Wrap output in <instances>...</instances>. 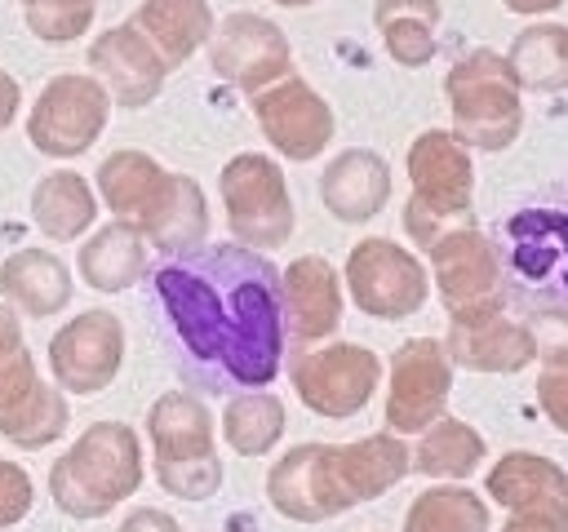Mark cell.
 Segmentation results:
<instances>
[{
	"mask_svg": "<svg viewBox=\"0 0 568 532\" xmlns=\"http://www.w3.org/2000/svg\"><path fill=\"white\" fill-rule=\"evenodd\" d=\"M115 532H182V523L155 505H138V510H129V519Z\"/></svg>",
	"mask_w": 568,
	"mask_h": 532,
	"instance_id": "obj_39",
	"label": "cell"
},
{
	"mask_svg": "<svg viewBox=\"0 0 568 532\" xmlns=\"http://www.w3.org/2000/svg\"><path fill=\"white\" fill-rule=\"evenodd\" d=\"M164 58V66H182L200 44L213 35V4L209 0H142L138 13L129 18Z\"/></svg>",
	"mask_w": 568,
	"mask_h": 532,
	"instance_id": "obj_26",
	"label": "cell"
},
{
	"mask_svg": "<svg viewBox=\"0 0 568 532\" xmlns=\"http://www.w3.org/2000/svg\"><path fill=\"white\" fill-rule=\"evenodd\" d=\"M253 115L262 137L284 155V160H315L328 142H333V106L302 80V75H284L271 89L253 93Z\"/></svg>",
	"mask_w": 568,
	"mask_h": 532,
	"instance_id": "obj_17",
	"label": "cell"
},
{
	"mask_svg": "<svg viewBox=\"0 0 568 532\" xmlns=\"http://www.w3.org/2000/svg\"><path fill=\"white\" fill-rule=\"evenodd\" d=\"M488 443L475 426L457 421V417H439L430 430H422L417 448H413V470L426 479H470L484 461Z\"/></svg>",
	"mask_w": 568,
	"mask_h": 532,
	"instance_id": "obj_31",
	"label": "cell"
},
{
	"mask_svg": "<svg viewBox=\"0 0 568 532\" xmlns=\"http://www.w3.org/2000/svg\"><path fill=\"white\" fill-rule=\"evenodd\" d=\"M71 293H75L71 270L49 248H18L0 262V297L27 319L58 315L71 301Z\"/></svg>",
	"mask_w": 568,
	"mask_h": 532,
	"instance_id": "obj_23",
	"label": "cell"
},
{
	"mask_svg": "<svg viewBox=\"0 0 568 532\" xmlns=\"http://www.w3.org/2000/svg\"><path fill=\"white\" fill-rule=\"evenodd\" d=\"M89 71L106 84L111 102L124 111L146 106L164 89V75H169L164 58L133 22H115L89 44Z\"/></svg>",
	"mask_w": 568,
	"mask_h": 532,
	"instance_id": "obj_18",
	"label": "cell"
},
{
	"mask_svg": "<svg viewBox=\"0 0 568 532\" xmlns=\"http://www.w3.org/2000/svg\"><path fill=\"white\" fill-rule=\"evenodd\" d=\"M98 0H36L27 4V27L44 44H71L93 27Z\"/></svg>",
	"mask_w": 568,
	"mask_h": 532,
	"instance_id": "obj_34",
	"label": "cell"
},
{
	"mask_svg": "<svg viewBox=\"0 0 568 532\" xmlns=\"http://www.w3.org/2000/svg\"><path fill=\"white\" fill-rule=\"evenodd\" d=\"M444 93L453 106L457 142L475 151H506L519 137L524 102H519V84L510 75L506 53H493V49L462 53L444 75Z\"/></svg>",
	"mask_w": 568,
	"mask_h": 532,
	"instance_id": "obj_6",
	"label": "cell"
},
{
	"mask_svg": "<svg viewBox=\"0 0 568 532\" xmlns=\"http://www.w3.org/2000/svg\"><path fill=\"white\" fill-rule=\"evenodd\" d=\"M31 505H36V483H31L27 466L0 457V532L22 523L31 514Z\"/></svg>",
	"mask_w": 568,
	"mask_h": 532,
	"instance_id": "obj_36",
	"label": "cell"
},
{
	"mask_svg": "<svg viewBox=\"0 0 568 532\" xmlns=\"http://www.w3.org/2000/svg\"><path fill=\"white\" fill-rule=\"evenodd\" d=\"M106 115H111L106 84L98 75H84V71H62L31 102L27 137H31V146L40 155L75 160V155H84L102 137Z\"/></svg>",
	"mask_w": 568,
	"mask_h": 532,
	"instance_id": "obj_11",
	"label": "cell"
},
{
	"mask_svg": "<svg viewBox=\"0 0 568 532\" xmlns=\"http://www.w3.org/2000/svg\"><path fill=\"white\" fill-rule=\"evenodd\" d=\"M222 208L235 244L262 253L284 248L293 235V195L284 182V168L262 151H240L222 164Z\"/></svg>",
	"mask_w": 568,
	"mask_h": 532,
	"instance_id": "obj_8",
	"label": "cell"
},
{
	"mask_svg": "<svg viewBox=\"0 0 568 532\" xmlns=\"http://www.w3.org/2000/svg\"><path fill=\"white\" fill-rule=\"evenodd\" d=\"M510 75L519 89L532 93H564L568 89V27L559 22H532L524 27L506 49Z\"/></svg>",
	"mask_w": 568,
	"mask_h": 532,
	"instance_id": "obj_29",
	"label": "cell"
},
{
	"mask_svg": "<svg viewBox=\"0 0 568 532\" xmlns=\"http://www.w3.org/2000/svg\"><path fill=\"white\" fill-rule=\"evenodd\" d=\"M284 288V337L293 350H306L337 332L342 324V279L328 257H293L280 270Z\"/></svg>",
	"mask_w": 568,
	"mask_h": 532,
	"instance_id": "obj_19",
	"label": "cell"
},
{
	"mask_svg": "<svg viewBox=\"0 0 568 532\" xmlns=\"http://www.w3.org/2000/svg\"><path fill=\"white\" fill-rule=\"evenodd\" d=\"M488 497L519 514V510H559L568 514V470L541 452H506L488 479H484Z\"/></svg>",
	"mask_w": 568,
	"mask_h": 532,
	"instance_id": "obj_24",
	"label": "cell"
},
{
	"mask_svg": "<svg viewBox=\"0 0 568 532\" xmlns=\"http://www.w3.org/2000/svg\"><path fill=\"white\" fill-rule=\"evenodd\" d=\"M346 288L368 319H408L430 297L426 266L382 235H368L346 253Z\"/></svg>",
	"mask_w": 568,
	"mask_h": 532,
	"instance_id": "obj_12",
	"label": "cell"
},
{
	"mask_svg": "<svg viewBox=\"0 0 568 532\" xmlns=\"http://www.w3.org/2000/svg\"><path fill=\"white\" fill-rule=\"evenodd\" d=\"M151 248H160L164 257H178V253H191L204 244L209 235V204H204V191L195 177L186 173H164V186L155 195V204L133 222Z\"/></svg>",
	"mask_w": 568,
	"mask_h": 532,
	"instance_id": "obj_22",
	"label": "cell"
},
{
	"mask_svg": "<svg viewBox=\"0 0 568 532\" xmlns=\"http://www.w3.org/2000/svg\"><path fill=\"white\" fill-rule=\"evenodd\" d=\"M404 532H488V505L462 483H435L413 497Z\"/></svg>",
	"mask_w": 568,
	"mask_h": 532,
	"instance_id": "obj_33",
	"label": "cell"
},
{
	"mask_svg": "<svg viewBox=\"0 0 568 532\" xmlns=\"http://www.w3.org/2000/svg\"><path fill=\"white\" fill-rule=\"evenodd\" d=\"M537 403L550 417V426H559L568 434V368H541V377H537Z\"/></svg>",
	"mask_w": 568,
	"mask_h": 532,
	"instance_id": "obj_37",
	"label": "cell"
},
{
	"mask_svg": "<svg viewBox=\"0 0 568 532\" xmlns=\"http://www.w3.org/2000/svg\"><path fill=\"white\" fill-rule=\"evenodd\" d=\"M27 341H22V324H18V310L9 306V301H0V355H13V350H22Z\"/></svg>",
	"mask_w": 568,
	"mask_h": 532,
	"instance_id": "obj_41",
	"label": "cell"
},
{
	"mask_svg": "<svg viewBox=\"0 0 568 532\" xmlns=\"http://www.w3.org/2000/svg\"><path fill=\"white\" fill-rule=\"evenodd\" d=\"M124 364V324L111 310H80L49 337V372L67 395H98Z\"/></svg>",
	"mask_w": 568,
	"mask_h": 532,
	"instance_id": "obj_15",
	"label": "cell"
},
{
	"mask_svg": "<svg viewBox=\"0 0 568 532\" xmlns=\"http://www.w3.org/2000/svg\"><path fill=\"white\" fill-rule=\"evenodd\" d=\"M501 532H568V514L559 510H519L506 519Z\"/></svg>",
	"mask_w": 568,
	"mask_h": 532,
	"instance_id": "obj_38",
	"label": "cell"
},
{
	"mask_svg": "<svg viewBox=\"0 0 568 532\" xmlns=\"http://www.w3.org/2000/svg\"><path fill=\"white\" fill-rule=\"evenodd\" d=\"M160 337L178 377L204 395L266 390L284 368V288L266 253L200 244L151 270Z\"/></svg>",
	"mask_w": 568,
	"mask_h": 532,
	"instance_id": "obj_1",
	"label": "cell"
},
{
	"mask_svg": "<svg viewBox=\"0 0 568 532\" xmlns=\"http://www.w3.org/2000/svg\"><path fill=\"white\" fill-rule=\"evenodd\" d=\"M98 217V195L93 186L71 173V168H53L36 182L31 191V222L53 239V244H71L80 239Z\"/></svg>",
	"mask_w": 568,
	"mask_h": 532,
	"instance_id": "obj_27",
	"label": "cell"
},
{
	"mask_svg": "<svg viewBox=\"0 0 568 532\" xmlns=\"http://www.w3.org/2000/svg\"><path fill=\"white\" fill-rule=\"evenodd\" d=\"M408 177H413V195L404 204V231L417 248H426L453 226L475 222L470 217L475 164H470V146L457 142V133L448 129L417 133L408 146Z\"/></svg>",
	"mask_w": 568,
	"mask_h": 532,
	"instance_id": "obj_4",
	"label": "cell"
},
{
	"mask_svg": "<svg viewBox=\"0 0 568 532\" xmlns=\"http://www.w3.org/2000/svg\"><path fill=\"white\" fill-rule=\"evenodd\" d=\"M506 306H568V208L541 204L506 217Z\"/></svg>",
	"mask_w": 568,
	"mask_h": 532,
	"instance_id": "obj_7",
	"label": "cell"
},
{
	"mask_svg": "<svg viewBox=\"0 0 568 532\" xmlns=\"http://www.w3.org/2000/svg\"><path fill=\"white\" fill-rule=\"evenodd\" d=\"M93 177H98V195L115 213V222H138L155 204V195L164 186V168L146 151H129V146L124 151H111L98 164Z\"/></svg>",
	"mask_w": 568,
	"mask_h": 532,
	"instance_id": "obj_30",
	"label": "cell"
},
{
	"mask_svg": "<svg viewBox=\"0 0 568 532\" xmlns=\"http://www.w3.org/2000/svg\"><path fill=\"white\" fill-rule=\"evenodd\" d=\"M430 270H435V288L439 301L448 310V319H470V315H493L506 310V266H501V248L475 226H453L439 239L426 244Z\"/></svg>",
	"mask_w": 568,
	"mask_h": 532,
	"instance_id": "obj_9",
	"label": "cell"
},
{
	"mask_svg": "<svg viewBox=\"0 0 568 532\" xmlns=\"http://www.w3.org/2000/svg\"><path fill=\"white\" fill-rule=\"evenodd\" d=\"M80 279L98 293H124L151 270V244L133 222H106L80 244Z\"/></svg>",
	"mask_w": 568,
	"mask_h": 532,
	"instance_id": "obj_25",
	"label": "cell"
},
{
	"mask_svg": "<svg viewBox=\"0 0 568 532\" xmlns=\"http://www.w3.org/2000/svg\"><path fill=\"white\" fill-rule=\"evenodd\" d=\"M67 421H71L67 390L40 381L31 350L22 346L13 355H0V434L22 452H36L49 448L67 430Z\"/></svg>",
	"mask_w": 568,
	"mask_h": 532,
	"instance_id": "obj_16",
	"label": "cell"
},
{
	"mask_svg": "<svg viewBox=\"0 0 568 532\" xmlns=\"http://www.w3.org/2000/svg\"><path fill=\"white\" fill-rule=\"evenodd\" d=\"M155 479L169 497L209 501L222 488V457L213 443V417L191 390H164L146 412Z\"/></svg>",
	"mask_w": 568,
	"mask_h": 532,
	"instance_id": "obj_5",
	"label": "cell"
},
{
	"mask_svg": "<svg viewBox=\"0 0 568 532\" xmlns=\"http://www.w3.org/2000/svg\"><path fill=\"white\" fill-rule=\"evenodd\" d=\"M537 337V355L546 368H568V306H528L519 310Z\"/></svg>",
	"mask_w": 568,
	"mask_h": 532,
	"instance_id": "obj_35",
	"label": "cell"
},
{
	"mask_svg": "<svg viewBox=\"0 0 568 532\" xmlns=\"http://www.w3.org/2000/svg\"><path fill=\"white\" fill-rule=\"evenodd\" d=\"M209 66L226 84H235L253 98V93L271 89L275 80L293 75V49H288V35L271 18L235 9L209 35Z\"/></svg>",
	"mask_w": 568,
	"mask_h": 532,
	"instance_id": "obj_14",
	"label": "cell"
},
{
	"mask_svg": "<svg viewBox=\"0 0 568 532\" xmlns=\"http://www.w3.org/2000/svg\"><path fill=\"white\" fill-rule=\"evenodd\" d=\"M22 4H36V0H22Z\"/></svg>",
	"mask_w": 568,
	"mask_h": 532,
	"instance_id": "obj_44",
	"label": "cell"
},
{
	"mask_svg": "<svg viewBox=\"0 0 568 532\" xmlns=\"http://www.w3.org/2000/svg\"><path fill=\"white\" fill-rule=\"evenodd\" d=\"M444 350L457 368H470V372H519L537 359V337L524 319L493 310V315L448 319Z\"/></svg>",
	"mask_w": 568,
	"mask_h": 532,
	"instance_id": "obj_20",
	"label": "cell"
},
{
	"mask_svg": "<svg viewBox=\"0 0 568 532\" xmlns=\"http://www.w3.org/2000/svg\"><path fill=\"white\" fill-rule=\"evenodd\" d=\"M275 4H288V9H297V4H315V0H275Z\"/></svg>",
	"mask_w": 568,
	"mask_h": 532,
	"instance_id": "obj_43",
	"label": "cell"
},
{
	"mask_svg": "<svg viewBox=\"0 0 568 532\" xmlns=\"http://www.w3.org/2000/svg\"><path fill=\"white\" fill-rule=\"evenodd\" d=\"M320 200L337 222H368L390 200V164L368 146H351L320 173Z\"/></svg>",
	"mask_w": 568,
	"mask_h": 532,
	"instance_id": "obj_21",
	"label": "cell"
},
{
	"mask_svg": "<svg viewBox=\"0 0 568 532\" xmlns=\"http://www.w3.org/2000/svg\"><path fill=\"white\" fill-rule=\"evenodd\" d=\"M408 470L413 448L390 430L364 434L355 443H297L271 466L266 497L293 523H324L390 492Z\"/></svg>",
	"mask_w": 568,
	"mask_h": 532,
	"instance_id": "obj_2",
	"label": "cell"
},
{
	"mask_svg": "<svg viewBox=\"0 0 568 532\" xmlns=\"http://www.w3.org/2000/svg\"><path fill=\"white\" fill-rule=\"evenodd\" d=\"M439 18H444L439 0H377L373 4V22L382 31V44L399 66H426L435 58Z\"/></svg>",
	"mask_w": 568,
	"mask_h": 532,
	"instance_id": "obj_28",
	"label": "cell"
},
{
	"mask_svg": "<svg viewBox=\"0 0 568 532\" xmlns=\"http://www.w3.org/2000/svg\"><path fill=\"white\" fill-rule=\"evenodd\" d=\"M138 488H142V443L124 421H93L49 466V497L67 519H102Z\"/></svg>",
	"mask_w": 568,
	"mask_h": 532,
	"instance_id": "obj_3",
	"label": "cell"
},
{
	"mask_svg": "<svg viewBox=\"0 0 568 532\" xmlns=\"http://www.w3.org/2000/svg\"><path fill=\"white\" fill-rule=\"evenodd\" d=\"M288 381L315 417L342 421V417H355L359 408H368V399L382 381V359L359 341L306 346V350L288 355Z\"/></svg>",
	"mask_w": 568,
	"mask_h": 532,
	"instance_id": "obj_10",
	"label": "cell"
},
{
	"mask_svg": "<svg viewBox=\"0 0 568 532\" xmlns=\"http://www.w3.org/2000/svg\"><path fill=\"white\" fill-rule=\"evenodd\" d=\"M510 13H550V9H559L564 0H501Z\"/></svg>",
	"mask_w": 568,
	"mask_h": 532,
	"instance_id": "obj_42",
	"label": "cell"
},
{
	"mask_svg": "<svg viewBox=\"0 0 568 532\" xmlns=\"http://www.w3.org/2000/svg\"><path fill=\"white\" fill-rule=\"evenodd\" d=\"M222 434L240 457H262L284 434V399L271 390H240L222 408Z\"/></svg>",
	"mask_w": 568,
	"mask_h": 532,
	"instance_id": "obj_32",
	"label": "cell"
},
{
	"mask_svg": "<svg viewBox=\"0 0 568 532\" xmlns=\"http://www.w3.org/2000/svg\"><path fill=\"white\" fill-rule=\"evenodd\" d=\"M453 390V359L435 337H408L390 355V390H386V426L390 434L430 430Z\"/></svg>",
	"mask_w": 568,
	"mask_h": 532,
	"instance_id": "obj_13",
	"label": "cell"
},
{
	"mask_svg": "<svg viewBox=\"0 0 568 532\" xmlns=\"http://www.w3.org/2000/svg\"><path fill=\"white\" fill-rule=\"evenodd\" d=\"M18 106H22V84L9 71H0V133L18 120Z\"/></svg>",
	"mask_w": 568,
	"mask_h": 532,
	"instance_id": "obj_40",
	"label": "cell"
}]
</instances>
